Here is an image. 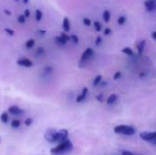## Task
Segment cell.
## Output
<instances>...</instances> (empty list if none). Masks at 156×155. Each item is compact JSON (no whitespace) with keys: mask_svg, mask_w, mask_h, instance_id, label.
I'll return each instance as SVG.
<instances>
[{"mask_svg":"<svg viewBox=\"0 0 156 155\" xmlns=\"http://www.w3.org/2000/svg\"><path fill=\"white\" fill-rule=\"evenodd\" d=\"M72 149H73L72 142L67 139V140L60 142L56 147L52 148L50 150V153L52 155H61V154H64V153H67L69 152H71Z\"/></svg>","mask_w":156,"mask_h":155,"instance_id":"cell-1","label":"cell"},{"mask_svg":"<svg viewBox=\"0 0 156 155\" xmlns=\"http://www.w3.org/2000/svg\"><path fill=\"white\" fill-rule=\"evenodd\" d=\"M114 132L117 134L132 136L135 133V129L130 125H118L114 128Z\"/></svg>","mask_w":156,"mask_h":155,"instance_id":"cell-2","label":"cell"},{"mask_svg":"<svg viewBox=\"0 0 156 155\" xmlns=\"http://www.w3.org/2000/svg\"><path fill=\"white\" fill-rule=\"evenodd\" d=\"M94 55V50L91 49V47H88V49H86L85 51L82 53L81 57H80V60H79V66L81 65V64H84L87 62L89 60H90L92 56Z\"/></svg>","mask_w":156,"mask_h":155,"instance_id":"cell-3","label":"cell"},{"mask_svg":"<svg viewBox=\"0 0 156 155\" xmlns=\"http://www.w3.org/2000/svg\"><path fill=\"white\" fill-rule=\"evenodd\" d=\"M68 136H69V131L67 130L62 129V130L58 131L56 133V137H55V142L60 143L65 140H67Z\"/></svg>","mask_w":156,"mask_h":155,"instance_id":"cell-4","label":"cell"},{"mask_svg":"<svg viewBox=\"0 0 156 155\" xmlns=\"http://www.w3.org/2000/svg\"><path fill=\"white\" fill-rule=\"evenodd\" d=\"M140 137H141L143 141H151L153 142V141L156 140V131H144L142 132L140 134Z\"/></svg>","mask_w":156,"mask_h":155,"instance_id":"cell-5","label":"cell"},{"mask_svg":"<svg viewBox=\"0 0 156 155\" xmlns=\"http://www.w3.org/2000/svg\"><path fill=\"white\" fill-rule=\"evenodd\" d=\"M58 131L55 129H47V131L45 132V140L50 143H54L55 142V137H56V133Z\"/></svg>","mask_w":156,"mask_h":155,"instance_id":"cell-6","label":"cell"},{"mask_svg":"<svg viewBox=\"0 0 156 155\" xmlns=\"http://www.w3.org/2000/svg\"><path fill=\"white\" fill-rule=\"evenodd\" d=\"M17 64L20 67H24V68H31L33 66V62H32L29 58H18L17 60Z\"/></svg>","mask_w":156,"mask_h":155,"instance_id":"cell-7","label":"cell"},{"mask_svg":"<svg viewBox=\"0 0 156 155\" xmlns=\"http://www.w3.org/2000/svg\"><path fill=\"white\" fill-rule=\"evenodd\" d=\"M144 7L149 12L154 11V10H156V0H145Z\"/></svg>","mask_w":156,"mask_h":155,"instance_id":"cell-8","label":"cell"},{"mask_svg":"<svg viewBox=\"0 0 156 155\" xmlns=\"http://www.w3.org/2000/svg\"><path fill=\"white\" fill-rule=\"evenodd\" d=\"M7 111H8V113L12 114V115H16V116H18V115H21V114L25 113V110H22V109H20L19 107H18V106H11V107H9Z\"/></svg>","mask_w":156,"mask_h":155,"instance_id":"cell-9","label":"cell"},{"mask_svg":"<svg viewBox=\"0 0 156 155\" xmlns=\"http://www.w3.org/2000/svg\"><path fill=\"white\" fill-rule=\"evenodd\" d=\"M88 88H83V89H82V91H81V93H80L78 97L76 98V101L78 103H80V102H82V101H84L85 99H86V98H87V95H88Z\"/></svg>","mask_w":156,"mask_h":155,"instance_id":"cell-10","label":"cell"},{"mask_svg":"<svg viewBox=\"0 0 156 155\" xmlns=\"http://www.w3.org/2000/svg\"><path fill=\"white\" fill-rule=\"evenodd\" d=\"M62 28L65 32H69L71 30V21H69V18L65 17L62 21Z\"/></svg>","mask_w":156,"mask_h":155,"instance_id":"cell-11","label":"cell"},{"mask_svg":"<svg viewBox=\"0 0 156 155\" xmlns=\"http://www.w3.org/2000/svg\"><path fill=\"white\" fill-rule=\"evenodd\" d=\"M145 45H146V41H145V40H141L137 44V51H138V55L139 56H142V52L144 50Z\"/></svg>","mask_w":156,"mask_h":155,"instance_id":"cell-12","label":"cell"},{"mask_svg":"<svg viewBox=\"0 0 156 155\" xmlns=\"http://www.w3.org/2000/svg\"><path fill=\"white\" fill-rule=\"evenodd\" d=\"M67 42L65 39H63V37L61 36H58L55 37V43L58 45V46H66Z\"/></svg>","mask_w":156,"mask_h":155,"instance_id":"cell-13","label":"cell"},{"mask_svg":"<svg viewBox=\"0 0 156 155\" xmlns=\"http://www.w3.org/2000/svg\"><path fill=\"white\" fill-rule=\"evenodd\" d=\"M117 95L116 94H111L109 97H108V99H107V100H106V102H107V104L108 105H111V104H113V103H115L116 102V100H117Z\"/></svg>","mask_w":156,"mask_h":155,"instance_id":"cell-14","label":"cell"},{"mask_svg":"<svg viewBox=\"0 0 156 155\" xmlns=\"http://www.w3.org/2000/svg\"><path fill=\"white\" fill-rule=\"evenodd\" d=\"M102 18H103L105 23H108L110 19H111V13L109 10H104L103 13H102Z\"/></svg>","mask_w":156,"mask_h":155,"instance_id":"cell-15","label":"cell"},{"mask_svg":"<svg viewBox=\"0 0 156 155\" xmlns=\"http://www.w3.org/2000/svg\"><path fill=\"white\" fill-rule=\"evenodd\" d=\"M35 44H36V41H35V39H28V41L26 42V44H25V47H26L28 49H32L34 46H35Z\"/></svg>","mask_w":156,"mask_h":155,"instance_id":"cell-16","label":"cell"},{"mask_svg":"<svg viewBox=\"0 0 156 155\" xmlns=\"http://www.w3.org/2000/svg\"><path fill=\"white\" fill-rule=\"evenodd\" d=\"M43 18V13L40 9H37L36 12H35V18H36V21H37V22H39V21L42 19Z\"/></svg>","mask_w":156,"mask_h":155,"instance_id":"cell-17","label":"cell"},{"mask_svg":"<svg viewBox=\"0 0 156 155\" xmlns=\"http://www.w3.org/2000/svg\"><path fill=\"white\" fill-rule=\"evenodd\" d=\"M121 52L128 55V56H133V54H134L133 50L131 49V47H124V49H122Z\"/></svg>","mask_w":156,"mask_h":155,"instance_id":"cell-18","label":"cell"},{"mask_svg":"<svg viewBox=\"0 0 156 155\" xmlns=\"http://www.w3.org/2000/svg\"><path fill=\"white\" fill-rule=\"evenodd\" d=\"M44 53H45V49L43 47H37V52H36V57L37 58H39L42 55H44Z\"/></svg>","mask_w":156,"mask_h":155,"instance_id":"cell-19","label":"cell"},{"mask_svg":"<svg viewBox=\"0 0 156 155\" xmlns=\"http://www.w3.org/2000/svg\"><path fill=\"white\" fill-rule=\"evenodd\" d=\"M102 81V76L101 75H98V76H96L95 79H94V81H93V86L96 87V86H98V85Z\"/></svg>","mask_w":156,"mask_h":155,"instance_id":"cell-20","label":"cell"},{"mask_svg":"<svg viewBox=\"0 0 156 155\" xmlns=\"http://www.w3.org/2000/svg\"><path fill=\"white\" fill-rule=\"evenodd\" d=\"M0 120H1V121L3 122V123H7L8 114L7 113V112H3V113L1 114V116H0Z\"/></svg>","mask_w":156,"mask_h":155,"instance_id":"cell-21","label":"cell"},{"mask_svg":"<svg viewBox=\"0 0 156 155\" xmlns=\"http://www.w3.org/2000/svg\"><path fill=\"white\" fill-rule=\"evenodd\" d=\"M126 22V18L124 17V16H120L119 18H118V20H117V23L119 26H122L124 25Z\"/></svg>","mask_w":156,"mask_h":155,"instance_id":"cell-22","label":"cell"},{"mask_svg":"<svg viewBox=\"0 0 156 155\" xmlns=\"http://www.w3.org/2000/svg\"><path fill=\"white\" fill-rule=\"evenodd\" d=\"M52 71H53V68L50 66H47L46 68H44V69H43V73H44V75H50L52 73Z\"/></svg>","mask_w":156,"mask_h":155,"instance_id":"cell-23","label":"cell"},{"mask_svg":"<svg viewBox=\"0 0 156 155\" xmlns=\"http://www.w3.org/2000/svg\"><path fill=\"white\" fill-rule=\"evenodd\" d=\"M93 26H94V28H95L96 31H98V32L101 31L102 26H101V24H100V22H98V21H94V22H93Z\"/></svg>","mask_w":156,"mask_h":155,"instance_id":"cell-24","label":"cell"},{"mask_svg":"<svg viewBox=\"0 0 156 155\" xmlns=\"http://www.w3.org/2000/svg\"><path fill=\"white\" fill-rule=\"evenodd\" d=\"M20 125H21V122L19 120H13L11 122V127L14 128V129H17Z\"/></svg>","mask_w":156,"mask_h":155,"instance_id":"cell-25","label":"cell"},{"mask_svg":"<svg viewBox=\"0 0 156 155\" xmlns=\"http://www.w3.org/2000/svg\"><path fill=\"white\" fill-rule=\"evenodd\" d=\"M26 17H25V15H19L18 16V22L19 24H25L26 23Z\"/></svg>","mask_w":156,"mask_h":155,"instance_id":"cell-26","label":"cell"},{"mask_svg":"<svg viewBox=\"0 0 156 155\" xmlns=\"http://www.w3.org/2000/svg\"><path fill=\"white\" fill-rule=\"evenodd\" d=\"M71 40L72 41V43L75 44V45H77L79 43V37L77 35H71Z\"/></svg>","mask_w":156,"mask_h":155,"instance_id":"cell-27","label":"cell"},{"mask_svg":"<svg viewBox=\"0 0 156 155\" xmlns=\"http://www.w3.org/2000/svg\"><path fill=\"white\" fill-rule=\"evenodd\" d=\"M82 22H83V24H84L85 26H91V24H92V21H91V20H90V18H84L83 20H82Z\"/></svg>","mask_w":156,"mask_h":155,"instance_id":"cell-28","label":"cell"},{"mask_svg":"<svg viewBox=\"0 0 156 155\" xmlns=\"http://www.w3.org/2000/svg\"><path fill=\"white\" fill-rule=\"evenodd\" d=\"M60 36H61L66 41H69V40H71V36H69V35L67 34V32H65V31H64V32H61Z\"/></svg>","mask_w":156,"mask_h":155,"instance_id":"cell-29","label":"cell"},{"mask_svg":"<svg viewBox=\"0 0 156 155\" xmlns=\"http://www.w3.org/2000/svg\"><path fill=\"white\" fill-rule=\"evenodd\" d=\"M5 32H6V33H7L8 36H10V37H12V36L15 35V31H14L13 29H11V28H5Z\"/></svg>","mask_w":156,"mask_h":155,"instance_id":"cell-30","label":"cell"},{"mask_svg":"<svg viewBox=\"0 0 156 155\" xmlns=\"http://www.w3.org/2000/svg\"><path fill=\"white\" fill-rule=\"evenodd\" d=\"M24 123L26 126H30L32 123H33V119L32 118H26L24 121Z\"/></svg>","mask_w":156,"mask_h":155,"instance_id":"cell-31","label":"cell"},{"mask_svg":"<svg viewBox=\"0 0 156 155\" xmlns=\"http://www.w3.org/2000/svg\"><path fill=\"white\" fill-rule=\"evenodd\" d=\"M101 42H102V37H101L100 36L97 37L96 39H95V45L98 47V46H100V45L101 44Z\"/></svg>","mask_w":156,"mask_h":155,"instance_id":"cell-32","label":"cell"},{"mask_svg":"<svg viewBox=\"0 0 156 155\" xmlns=\"http://www.w3.org/2000/svg\"><path fill=\"white\" fill-rule=\"evenodd\" d=\"M121 77V73L120 71H117V72L113 75V79H114V81H117V79H119Z\"/></svg>","mask_w":156,"mask_h":155,"instance_id":"cell-33","label":"cell"},{"mask_svg":"<svg viewBox=\"0 0 156 155\" xmlns=\"http://www.w3.org/2000/svg\"><path fill=\"white\" fill-rule=\"evenodd\" d=\"M96 99L98 101H100V102H102V101H103V94L100 93L99 95H97L96 96Z\"/></svg>","mask_w":156,"mask_h":155,"instance_id":"cell-34","label":"cell"},{"mask_svg":"<svg viewBox=\"0 0 156 155\" xmlns=\"http://www.w3.org/2000/svg\"><path fill=\"white\" fill-rule=\"evenodd\" d=\"M37 33L39 35V37H43L45 36V34H46V30L39 29V30H37Z\"/></svg>","mask_w":156,"mask_h":155,"instance_id":"cell-35","label":"cell"},{"mask_svg":"<svg viewBox=\"0 0 156 155\" xmlns=\"http://www.w3.org/2000/svg\"><path fill=\"white\" fill-rule=\"evenodd\" d=\"M111 33V29L109 28H106L104 29V31H103V34H104L105 36H109Z\"/></svg>","mask_w":156,"mask_h":155,"instance_id":"cell-36","label":"cell"},{"mask_svg":"<svg viewBox=\"0 0 156 155\" xmlns=\"http://www.w3.org/2000/svg\"><path fill=\"white\" fill-rule=\"evenodd\" d=\"M24 15H25L26 18H29L30 17V11H29L28 9H26L25 11H24Z\"/></svg>","mask_w":156,"mask_h":155,"instance_id":"cell-37","label":"cell"},{"mask_svg":"<svg viewBox=\"0 0 156 155\" xmlns=\"http://www.w3.org/2000/svg\"><path fill=\"white\" fill-rule=\"evenodd\" d=\"M4 13L6 14V15H7L8 17H11V16H12V13L10 12L8 9H4Z\"/></svg>","mask_w":156,"mask_h":155,"instance_id":"cell-38","label":"cell"},{"mask_svg":"<svg viewBox=\"0 0 156 155\" xmlns=\"http://www.w3.org/2000/svg\"><path fill=\"white\" fill-rule=\"evenodd\" d=\"M121 155H135V154H133V153H132V152H131L124 151V152H122Z\"/></svg>","mask_w":156,"mask_h":155,"instance_id":"cell-39","label":"cell"},{"mask_svg":"<svg viewBox=\"0 0 156 155\" xmlns=\"http://www.w3.org/2000/svg\"><path fill=\"white\" fill-rule=\"evenodd\" d=\"M152 37H153V39L156 40V31H153L152 33Z\"/></svg>","mask_w":156,"mask_h":155,"instance_id":"cell-40","label":"cell"},{"mask_svg":"<svg viewBox=\"0 0 156 155\" xmlns=\"http://www.w3.org/2000/svg\"><path fill=\"white\" fill-rule=\"evenodd\" d=\"M146 75H147V74H145L144 72H141V73H140L139 76H140V78H143V77L146 76Z\"/></svg>","mask_w":156,"mask_h":155,"instance_id":"cell-41","label":"cell"},{"mask_svg":"<svg viewBox=\"0 0 156 155\" xmlns=\"http://www.w3.org/2000/svg\"><path fill=\"white\" fill-rule=\"evenodd\" d=\"M22 1H23L24 4H28L29 2V0H22Z\"/></svg>","mask_w":156,"mask_h":155,"instance_id":"cell-42","label":"cell"},{"mask_svg":"<svg viewBox=\"0 0 156 155\" xmlns=\"http://www.w3.org/2000/svg\"><path fill=\"white\" fill-rule=\"evenodd\" d=\"M152 143H153V144H154V145H156V140H155V141H153Z\"/></svg>","mask_w":156,"mask_h":155,"instance_id":"cell-43","label":"cell"},{"mask_svg":"<svg viewBox=\"0 0 156 155\" xmlns=\"http://www.w3.org/2000/svg\"><path fill=\"white\" fill-rule=\"evenodd\" d=\"M14 1H16V2H18V1H20V0H14Z\"/></svg>","mask_w":156,"mask_h":155,"instance_id":"cell-44","label":"cell"}]
</instances>
